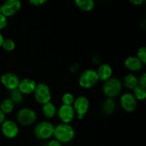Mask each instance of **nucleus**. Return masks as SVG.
<instances>
[{"label":"nucleus","instance_id":"obj_26","mask_svg":"<svg viewBox=\"0 0 146 146\" xmlns=\"http://www.w3.org/2000/svg\"><path fill=\"white\" fill-rule=\"evenodd\" d=\"M7 24H8L7 17H6L5 16L3 15L2 14H0V30L6 28Z\"/></svg>","mask_w":146,"mask_h":146},{"label":"nucleus","instance_id":"obj_9","mask_svg":"<svg viewBox=\"0 0 146 146\" xmlns=\"http://www.w3.org/2000/svg\"><path fill=\"white\" fill-rule=\"evenodd\" d=\"M19 127L17 123L13 120H5L1 125V131L4 137L7 138H14L19 134Z\"/></svg>","mask_w":146,"mask_h":146},{"label":"nucleus","instance_id":"obj_27","mask_svg":"<svg viewBox=\"0 0 146 146\" xmlns=\"http://www.w3.org/2000/svg\"><path fill=\"white\" fill-rule=\"evenodd\" d=\"M138 85L146 88V74L143 73L138 78Z\"/></svg>","mask_w":146,"mask_h":146},{"label":"nucleus","instance_id":"obj_31","mask_svg":"<svg viewBox=\"0 0 146 146\" xmlns=\"http://www.w3.org/2000/svg\"><path fill=\"white\" fill-rule=\"evenodd\" d=\"M79 68V64H73L72 65L70 66V71L71 72H76L77 71Z\"/></svg>","mask_w":146,"mask_h":146},{"label":"nucleus","instance_id":"obj_10","mask_svg":"<svg viewBox=\"0 0 146 146\" xmlns=\"http://www.w3.org/2000/svg\"><path fill=\"white\" fill-rule=\"evenodd\" d=\"M58 118L63 123H71L75 118L76 112L73 106L61 105L57 110L56 112Z\"/></svg>","mask_w":146,"mask_h":146},{"label":"nucleus","instance_id":"obj_22","mask_svg":"<svg viewBox=\"0 0 146 146\" xmlns=\"http://www.w3.org/2000/svg\"><path fill=\"white\" fill-rule=\"evenodd\" d=\"M10 99L15 104H19L23 101V94L20 92L18 88L10 91Z\"/></svg>","mask_w":146,"mask_h":146},{"label":"nucleus","instance_id":"obj_29","mask_svg":"<svg viewBox=\"0 0 146 146\" xmlns=\"http://www.w3.org/2000/svg\"><path fill=\"white\" fill-rule=\"evenodd\" d=\"M48 145V146H62V144H61V142L57 141V140L54 139L49 141Z\"/></svg>","mask_w":146,"mask_h":146},{"label":"nucleus","instance_id":"obj_15","mask_svg":"<svg viewBox=\"0 0 146 146\" xmlns=\"http://www.w3.org/2000/svg\"><path fill=\"white\" fill-rule=\"evenodd\" d=\"M96 72L99 80L106 81L112 77L113 68L110 64L104 63L98 66V69L96 70Z\"/></svg>","mask_w":146,"mask_h":146},{"label":"nucleus","instance_id":"obj_2","mask_svg":"<svg viewBox=\"0 0 146 146\" xmlns=\"http://www.w3.org/2000/svg\"><path fill=\"white\" fill-rule=\"evenodd\" d=\"M102 90L108 98H113L119 95L122 90V83L121 80L115 77H111L104 81Z\"/></svg>","mask_w":146,"mask_h":146},{"label":"nucleus","instance_id":"obj_5","mask_svg":"<svg viewBox=\"0 0 146 146\" xmlns=\"http://www.w3.org/2000/svg\"><path fill=\"white\" fill-rule=\"evenodd\" d=\"M36 113L31 108H22L17 113V121L24 126L32 125L36 121Z\"/></svg>","mask_w":146,"mask_h":146},{"label":"nucleus","instance_id":"obj_21","mask_svg":"<svg viewBox=\"0 0 146 146\" xmlns=\"http://www.w3.org/2000/svg\"><path fill=\"white\" fill-rule=\"evenodd\" d=\"M132 94L136 98V100L142 101V100L145 99L146 97V88L145 87L138 85L133 89Z\"/></svg>","mask_w":146,"mask_h":146},{"label":"nucleus","instance_id":"obj_17","mask_svg":"<svg viewBox=\"0 0 146 146\" xmlns=\"http://www.w3.org/2000/svg\"><path fill=\"white\" fill-rule=\"evenodd\" d=\"M115 108V104L113 98H107L104 101L102 105V111L104 114L107 115H111Z\"/></svg>","mask_w":146,"mask_h":146},{"label":"nucleus","instance_id":"obj_13","mask_svg":"<svg viewBox=\"0 0 146 146\" xmlns=\"http://www.w3.org/2000/svg\"><path fill=\"white\" fill-rule=\"evenodd\" d=\"M36 85L37 84L34 80L31 79V78H23L20 80L18 89L23 95L24 94L29 95L34 92Z\"/></svg>","mask_w":146,"mask_h":146},{"label":"nucleus","instance_id":"obj_18","mask_svg":"<svg viewBox=\"0 0 146 146\" xmlns=\"http://www.w3.org/2000/svg\"><path fill=\"white\" fill-rule=\"evenodd\" d=\"M123 85L128 89L133 90L138 85V78L133 74H128L123 78Z\"/></svg>","mask_w":146,"mask_h":146},{"label":"nucleus","instance_id":"obj_7","mask_svg":"<svg viewBox=\"0 0 146 146\" xmlns=\"http://www.w3.org/2000/svg\"><path fill=\"white\" fill-rule=\"evenodd\" d=\"M73 107L76 113H77V118L82 119L89 110V100L84 96H80L75 99Z\"/></svg>","mask_w":146,"mask_h":146},{"label":"nucleus","instance_id":"obj_36","mask_svg":"<svg viewBox=\"0 0 146 146\" xmlns=\"http://www.w3.org/2000/svg\"><path fill=\"white\" fill-rule=\"evenodd\" d=\"M0 14H1V5H0Z\"/></svg>","mask_w":146,"mask_h":146},{"label":"nucleus","instance_id":"obj_30","mask_svg":"<svg viewBox=\"0 0 146 146\" xmlns=\"http://www.w3.org/2000/svg\"><path fill=\"white\" fill-rule=\"evenodd\" d=\"M92 59H93V61L94 62V64H99L100 61H101V57H100V56L98 55V54H94V56H93L92 57Z\"/></svg>","mask_w":146,"mask_h":146},{"label":"nucleus","instance_id":"obj_24","mask_svg":"<svg viewBox=\"0 0 146 146\" xmlns=\"http://www.w3.org/2000/svg\"><path fill=\"white\" fill-rule=\"evenodd\" d=\"M61 101H62V103L64 105L73 106L74 101H75V98H74V96L71 93L67 92L65 93L62 96Z\"/></svg>","mask_w":146,"mask_h":146},{"label":"nucleus","instance_id":"obj_25","mask_svg":"<svg viewBox=\"0 0 146 146\" xmlns=\"http://www.w3.org/2000/svg\"><path fill=\"white\" fill-rule=\"evenodd\" d=\"M137 57L141 61L143 64L146 63V48L145 46H141L137 51Z\"/></svg>","mask_w":146,"mask_h":146},{"label":"nucleus","instance_id":"obj_6","mask_svg":"<svg viewBox=\"0 0 146 146\" xmlns=\"http://www.w3.org/2000/svg\"><path fill=\"white\" fill-rule=\"evenodd\" d=\"M34 98L36 102L44 105L51 101V92L49 86L44 83H39L34 90Z\"/></svg>","mask_w":146,"mask_h":146},{"label":"nucleus","instance_id":"obj_20","mask_svg":"<svg viewBox=\"0 0 146 146\" xmlns=\"http://www.w3.org/2000/svg\"><path fill=\"white\" fill-rule=\"evenodd\" d=\"M15 104L9 98H7L3 100L0 104V110L4 114H8L12 112L14 109Z\"/></svg>","mask_w":146,"mask_h":146},{"label":"nucleus","instance_id":"obj_11","mask_svg":"<svg viewBox=\"0 0 146 146\" xmlns=\"http://www.w3.org/2000/svg\"><path fill=\"white\" fill-rule=\"evenodd\" d=\"M1 84L9 91L18 88L20 79L18 76L12 72H6L0 78Z\"/></svg>","mask_w":146,"mask_h":146},{"label":"nucleus","instance_id":"obj_23","mask_svg":"<svg viewBox=\"0 0 146 146\" xmlns=\"http://www.w3.org/2000/svg\"><path fill=\"white\" fill-rule=\"evenodd\" d=\"M1 47L4 50H6V51H11L15 48L16 43L11 38H4V41L2 43V45H1Z\"/></svg>","mask_w":146,"mask_h":146},{"label":"nucleus","instance_id":"obj_34","mask_svg":"<svg viewBox=\"0 0 146 146\" xmlns=\"http://www.w3.org/2000/svg\"><path fill=\"white\" fill-rule=\"evenodd\" d=\"M4 36H3V35L1 34V33L0 32V47H1V45H2V43L3 41H4Z\"/></svg>","mask_w":146,"mask_h":146},{"label":"nucleus","instance_id":"obj_1","mask_svg":"<svg viewBox=\"0 0 146 146\" xmlns=\"http://www.w3.org/2000/svg\"><path fill=\"white\" fill-rule=\"evenodd\" d=\"M56 140L59 142L68 143L72 141L75 137V131L72 125L68 123L58 124L54 126V135Z\"/></svg>","mask_w":146,"mask_h":146},{"label":"nucleus","instance_id":"obj_16","mask_svg":"<svg viewBox=\"0 0 146 146\" xmlns=\"http://www.w3.org/2000/svg\"><path fill=\"white\" fill-rule=\"evenodd\" d=\"M57 112L56 106L54 103L49 102L44 104L42 106V113L44 116L47 118H54Z\"/></svg>","mask_w":146,"mask_h":146},{"label":"nucleus","instance_id":"obj_28","mask_svg":"<svg viewBox=\"0 0 146 146\" xmlns=\"http://www.w3.org/2000/svg\"><path fill=\"white\" fill-rule=\"evenodd\" d=\"M46 1V0H29V3L33 6H41Z\"/></svg>","mask_w":146,"mask_h":146},{"label":"nucleus","instance_id":"obj_8","mask_svg":"<svg viewBox=\"0 0 146 146\" xmlns=\"http://www.w3.org/2000/svg\"><path fill=\"white\" fill-rule=\"evenodd\" d=\"M1 14L6 17H9L17 14L21 8L19 0H7L1 5Z\"/></svg>","mask_w":146,"mask_h":146},{"label":"nucleus","instance_id":"obj_32","mask_svg":"<svg viewBox=\"0 0 146 146\" xmlns=\"http://www.w3.org/2000/svg\"><path fill=\"white\" fill-rule=\"evenodd\" d=\"M144 0H130V2L134 5H141L143 3H144Z\"/></svg>","mask_w":146,"mask_h":146},{"label":"nucleus","instance_id":"obj_33","mask_svg":"<svg viewBox=\"0 0 146 146\" xmlns=\"http://www.w3.org/2000/svg\"><path fill=\"white\" fill-rule=\"evenodd\" d=\"M6 120V115L0 110V125L4 123V121Z\"/></svg>","mask_w":146,"mask_h":146},{"label":"nucleus","instance_id":"obj_12","mask_svg":"<svg viewBox=\"0 0 146 146\" xmlns=\"http://www.w3.org/2000/svg\"><path fill=\"white\" fill-rule=\"evenodd\" d=\"M121 107L127 112H133L137 108V100L132 93L127 92L123 94L120 98Z\"/></svg>","mask_w":146,"mask_h":146},{"label":"nucleus","instance_id":"obj_19","mask_svg":"<svg viewBox=\"0 0 146 146\" xmlns=\"http://www.w3.org/2000/svg\"><path fill=\"white\" fill-rule=\"evenodd\" d=\"M75 4L84 11H90L95 7V2L93 0H75Z\"/></svg>","mask_w":146,"mask_h":146},{"label":"nucleus","instance_id":"obj_14","mask_svg":"<svg viewBox=\"0 0 146 146\" xmlns=\"http://www.w3.org/2000/svg\"><path fill=\"white\" fill-rule=\"evenodd\" d=\"M124 65L127 69L132 71H138L143 68V64L135 56H130L125 58Z\"/></svg>","mask_w":146,"mask_h":146},{"label":"nucleus","instance_id":"obj_4","mask_svg":"<svg viewBox=\"0 0 146 146\" xmlns=\"http://www.w3.org/2000/svg\"><path fill=\"white\" fill-rule=\"evenodd\" d=\"M54 125L49 121H41L34 129V135L40 140H47L54 135Z\"/></svg>","mask_w":146,"mask_h":146},{"label":"nucleus","instance_id":"obj_35","mask_svg":"<svg viewBox=\"0 0 146 146\" xmlns=\"http://www.w3.org/2000/svg\"><path fill=\"white\" fill-rule=\"evenodd\" d=\"M145 24H146V21H145V19L143 20V21H141V27H142L143 29H145Z\"/></svg>","mask_w":146,"mask_h":146},{"label":"nucleus","instance_id":"obj_3","mask_svg":"<svg viewBox=\"0 0 146 146\" xmlns=\"http://www.w3.org/2000/svg\"><path fill=\"white\" fill-rule=\"evenodd\" d=\"M99 81L96 70L93 68H87L84 70L78 78V84L84 88H91Z\"/></svg>","mask_w":146,"mask_h":146}]
</instances>
